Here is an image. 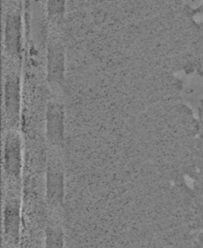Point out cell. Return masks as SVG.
I'll use <instances>...</instances> for the list:
<instances>
[{"label": "cell", "instance_id": "8", "mask_svg": "<svg viewBox=\"0 0 203 248\" xmlns=\"http://www.w3.org/2000/svg\"><path fill=\"white\" fill-rule=\"evenodd\" d=\"M63 231L58 226L49 225L45 232V248H64Z\"/></svg>", "mask_w": 203, "mask_h": 248}, {"label": "cell", "instance_id": "2", "mask_svg": "<svg viewBox=\"0 0 203 248\" xmlns=\"http://www.w3.org/2000/svg\"><path fill=\"white\" fill-rule=\"evenodd\" d=\"M46 135L54 145L64 141V107L56 101H49L46 108Z\"/></svg>", "mask_w": 203, "mask_h": 248}, {"label": "cell", "instance_id": "9", "mask_svg": "<svg viewBox=\"0 0 203 248\" xmlns=\"http://www.w3.org/2000/svg\"><path fill=\"white\" fill-rule=\"evenodd\" d=\"M48 16L50 17L61 18L65 11V2L64 1H49L47 3Z\"/></svg>", "mask_w": 203, "mask_h": 248}, {"label": "cell", "instance_id": "1", "mask_svg": "<svg viewBox=\"0 0 203 248\" xmlns=\"http://www.w3.org/2000/svg\"><path fill=\"white\" fill-rule=\"evenodd\" d=\"M46 198L49 204L60 206L64 199V172L59 161L53 159L47 164Z\"/></svg>", "mask_w": 203, "mask_h": 248}, {"label": "cell", "instance_id": "3", "mask_svg": "<svg viewBox=\"0 0 203 248\" xmlns=\"http://www.w3.org/2000/svg\"><path fill=\"white\" fill-rule=\"evenodd\" d=\"M65 72V51L62 43L51 40L47 48V78L53 84H62Z\"/></svg>", "mask_w": 203, "mask_h": 248}, {"label": "cell", "instance_id": "7", "mask_svg": "<svg viewBox=\"0 0 203 248\" xmlns=\"http://www.w3.org/2000/svg\"><path fill=\"white\" fill-rule=\"evenodd\" d=\"M20 213L16 199H9L4 207V231L7 241L13 245L18 243Z\"/></svg>", "mask_w": 203, "mask_h": 248}, {"label": "cell", "instance_id": "4", "mask_svg": "<svg viewBox=\"0 0 203 248\" xmlns=\"http://www.w3.org/2000/svg\"><path fill=\"white\" fill-rule=\"evenodd\" d=\"M4 169L9 176L18 177L21 170L20 140L16 134L9 133L4 145Z\"/></svg>", "mask_w": 203, "mask_h": 248}, {"label": "cell", "instance_id": "6", "mask_svg": "<svg viewBox=\"0 0 203 248\" xmlns=\"http://www.w3.org/2000/svg\"><path fill=\"white\" fill-rule=\"evenodd\" d=\"M5 44L10 53L19 54L21 49V18L16 10H10L6 15Z\"/></svg>", "mask_w": 203, "mask_h": 248}, {"label": "cell", "instance_id": "5", "mask_svg": "<svg viewBox=\"0 0 203 248\" xmlns=\"http://www.w3.org/2000/svg\"><path fill=\"white\" fill-rule=\"evenodd\" d=\"M4 101L7 115L11 121L18 116L20 103V82L17 74L11 72L6 76L4 85Z\"/></svg>", "mask_w": 203, "mask_h": 248}]
</instances>
